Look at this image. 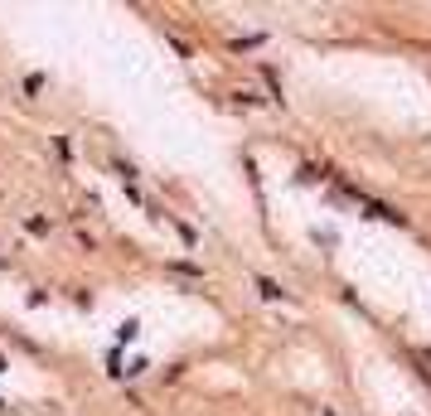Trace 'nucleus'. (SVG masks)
<instances>
[]
</instances>
